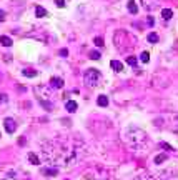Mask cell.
<instances>
[{"mask_svg": "<svg viewBox=\"0 0 178 180\" xmlns=\"http://www.w3.org/2000/svg\"><path fill=\"white\" fill-rule=\"evenodd\" d=\"M80 150L75 147L73 142H48L43 147V157L53 163H73L78 158Z\"/></svg>", "mask_w": 178, "mask_h": 180, "instance_id": "cell-1", "label": "cell"}, {"mask_svg": "<svg viewBox=\"0 0 178 180\" xmlns=\"http://www.w3.org/2000/svg\"><path fill=\"white\" fill-rule=\"evenodd\" d=\"M123 138L133 149H140V147H145V144H148V135L142 129H138V127H128L125 130Z\"/></svg>", "mask_w": 178, "mask_h": 180, "instance_id": "cell-2", "label": "cell"}, {"mask_svg": "<svg viewBox=\"0 0 178 180\" xmlns=\"http://www.w3.org/2000/svg\"><path fill=\"white\" fill-rule=\"evenodd\" d=\"M113 42H115V47H117L120 52H127V50H130V48L135 47V39L125 30H117L115 32Z\"/></svg>", "mask_w": 178, "mask_h": 180, "instance_id": "cell-3", "label": "cell"}, {"mask_svg": "<svg viewBox=\"0 0 178 180\" xmlns=\"http://www.w3.org/2000/svg\"><path fill=\"white\" fill-rule=\"evenodd\" d=\"M87 180H108V172L102 167H92L83 174Z\"/></svg>", "mask_w": 178, "mask_h": 180, "instance_id": "cell-4", "label": "cell"}, {"mask_svg": "<svg viewBox=\"0 0 178 180\" xmlns=\"http://www.w3.org/2000/svg\"><path fill=\"white\" fill-rule=\"evenodd\" d=\"M83 80H85V84L88 85V87H97L98 84H100V80H102V73L97 70V68H88V70L85 72V75H83Z\"/></svg>", "mask_w": 178, "mask_h": 180, "instance_id": "cell-5", "label": "cell"}, {"mask_svg": "<svg viewBox=\"0 0 178 180\" xmlns=\"http://www.w3.org/2000/svg\"><path fill=\"white\" fill-rule=\"evenodd\" d=\"M142 3H143V9L148 10V12H152V10H155L160 7V0H142Z\"/></svg>", "mask_w": 178, "mask_h": 180, "instance_id": "cell-6", "label": "cell"}, {"mask_svg": "<svg viewBox=\"0 0 178 180\" xmlns=\"http://www.w3.org/2000/svg\"><path fill=\"white\" fill-rule=\"evenodd\" d=\"M158 180H178V174L173 170H165L158 175Z\"/></svg>", "mask_w": 178, "mask_h": 180, "instance_id": "cell-7", "label": "cell"}, {"mask_svg": "<svg viewBox=\"0 0 178 180\" xmlns=\"http://www.w3.org/2000/svg\"><path fill=\"white\" fill-rule=\"evenodd\" d=\"M3 125H5V130H7L9 133H14L15 129H17V124H15V120H12V118H5Z\"/></svg>", "mask_w": 178, "mask_h": 180, "instance_id": "cell-8", "label": "cell"}, {"mask_svg": "<svg viewBox=\"0 0 178 180\" xmlns=\"http://www.w3.org/2000/svg\"><path fill=\"white\" fill-rule=\"evenodd\" d=\"M50 85L53 88H62V87H63V80L59 79V77H52V79H50Z\"/></svg>", "mask_w": 178, "mask_h": 180, "instance_id": "cell-9", "label": "cell"}, {"mask_svg": "<svg viewBox=\"0 0 178 180\" xmlns=\"http://www.w3.org/2000/svg\"><path fill=\"white\" fill-rule=\"evenodd\" d=\"M65 108H67L70 113H73V112H77L78 105H77V102H73V100H68L67 104H65Z\"/></svg>", "mask_w": 178, "mask_h": 180, "instance_id": "cell-10", "label": "cell"}, {"mask_svg": "<svg viewBox=\"0 0 178 180\" xmlns=\"http://www.w3.org/2000/svg\"><path fill=\"white\" fill-rule=\"evenodd\" d=\"M110 67L113 68L115 72H122V70H123V63L118 62V60H111V62H110Z\"/></svg>", "mask_w": 178, "mask_h": 180, "instance_id": "cell-11", "label": "cell"}, {"mask_svg": "<svg viewBox=\"0 0 178 180\" xmlns=\"http://www.w3.org/2000/svg\"><path fill=\"white\" fill-rule=\"evenodd\" d=\"M35 15L38 18H42V17H47V10L43 9V7H40V5H37L35 7Z\"/></svg>", "mask_w": 178, "mask_h": 180, "instance_id": "cell-12", "label": "cell"}, {"mask_svg": "<svg viewBox=\"0 0 178 180\" xmlns=\"http://www.w3.org/2000/svg\"><path fill=\"white\" fill-rule=\"evenodd\" d=\"M43 174H45V175H50V177H53V175L59 174V169H57V167H47V169H43Z\"/></svg>", "mask_w": 178, "mask_h": 180, "instance_id": "cell-13", "label": "cell"}, {"mask_svg": "<svg viewBox=\"0 0 178 180\" xmlns=\"http://www.w3.org/2000/svg\"><path fill=\"white\" fill-rule=\"evenodd\" d=\"M0 43H2L3 47H12V39L7 35H2L0 37Z\"/></svg>", "mask_w": 178, "mask_h": 180, "instance_id": "cell-14", "label": "cell"}, {"mask_svg": "<svg viewBox=\"0 0 178 180\" xmlns=\"http://www.w3.org/2000/svg\"><path fill=\"white\" fill-rule=\"evenodd\" d=\"M128 12H130V14H136V12H138V5L135 3V0H130V2H128Z\"/></svg>", "mask_w": 178, "mask_h": 180, "instance_id": "cell-15", "label": "cell"}, {"mask_svg": "<svg viewBox=\"0 0 178 180\" xmlns=\"http://www.w3.org/2000/svg\"><path fill=\"white\" fill-rule=\"evenodd\" d=\"M161 17H163L165 20H170L173 17V10L172 9H163L161 10Z\"/></svg>", "mask_w": 178, "mask_h": 180, "instance_id": "cell-16", "label": "cell"}, {"mask_svg": "<svg viewBox=\"0 0 178 180\" xmlns=\"http://www.w3.org/2000/svg\"><path fill=\"white\" fill-rule=\"evenodd\" d=\"M28 160H30L34 165H40V160H38V155H35L34 152H30L28 153Z\"/></svg>", "mask_w": 178, "mask_h": 180, "instance_id": "cell-17", "label": "cell"}, {"mask_svg": "<svg viewBox=\"0 0 178 180\" xmlns=\"http://www.w3.org/2000/svg\"><path fill=\"white\" fill-rule=\"evenodd\" d=\"M97 104L100 105V107H107V105H108V99H107L105 95H100L97 99Z\"/></svg>", "mask_w": 178, "mask_h": 180, "instance_id": "cell-18", "label": "cell"}, {"mask_svg": "<svg viewBox=\"0 0 178 180\" xmlns=\"http://www.w3.org/2000/svg\"><path fill=\"white\" fill-rule=\"evenodd\" d=\"M147 39H148V42H150V43H156V42H158V35H156L155 32H150Z\"/></svg>", "mask_w": 178, "mask_h": 180, "instance_id": "cell-19", "label": "cell"}, {"mask_svg": "<svg viewBox=\"0 0 178 180\" xmlns=\"http://www.w3.org/2000/svg\"><path fill=\"white\" fill-rule=\"evenodd\" d=\"M167 158H168V157H167L165 153H160V155H156V157H155V163H156V165H160V163H163Z\"/></svg>", "mask_w": 178, "mask_h": 180, "instance_id": "cell-20", "label": "cell"}, {"mask_svg": "<svg viewBox=\"0 0 178 180\" xmlns=\"http://www.w3.org/2000/svg\"><path fill=\"white\" fill-rule=\"evenodd\" d=\"M22 73L25 77H35L37 75V70H34V68H25V70H22Z\"/></svg>", "mask_w": 178, "mask_h": 180, "instance_id": "cell-21", "label": "cell"}, {"mask_svg": "<svg viewBox=\"0 0 178 180\" xmlns=\"http://www.w3.org/2000/svg\"><path fill=\"white\" fill-rule=\"evenodd\" d=\"M136 62H138V60H136V57H133V55L127 57V63H128V65H131V67H135Z\"/></svg>", "mask_w": 178, "mask_h": 180, "instance_id": "cell-22", "label": "cell"}, {"mask_svg": "<svg viewBox=\"0 0 178 180\" xmlns=\"http://www.w3.org/2000/svg\"><path fill=\"white\" fill-rule=\"evenodd\" d=\"M140 60L147 63L148 60H150V54H148V52H142V55H140Z\"/></svg>", "mask_w": 178, "mask_h": 180, "instance_id": "cell-23", "label": "cell"}, {"mask_svg": "<svg viewBox=\"0 0 178 180\" xmlns=\"http://www.w3.org/2000/svg\"><path fill=\"white\" fill-rule=\"evenodd\" d=\"M90 59H92V60H98V59H100V52H97V50L90 52Z\"/></svg>", "mask_w": 178, "mask_h": 180, "instance_id": "cell-24", "label": "cell"}, {"mask_svg": "<svg viewBox=\"0 0 178 180\" xmlns=\"http://www.w3.org/2000/svg\"><path fill=\"white\" fill-rule=\"evenodd\" d=\"M135 180H155V178L150 177V175H140V177H136Z\"/></svg>", "mask_w": 178, "mask_h": 180, "instance_id": "cell-25", "label": "cell"}, {"mask_svg": "<svg viewBox=\"0 0 178 180\" xmlns=\"http://www.w3.org/2000/svg\"><path fill=\"white\" fill-rule=\"evenodd\" d=\"M95 45H97V47H102V45H103V39H102V37H97V39H95Z\"/></svg>", "mask_w": 178, "mask_h": 180, "instance_id": "cell-26", "label": "cell"}, {"mask_svg": "<svg viewBox=\"0 0 178 180\" xmlns=\"http://www.w3.org/2000/svg\"><path fill=\"white\" fill-rule=\"evenodd\" d=\"M55 5L62 9V7H65V0H55Z\"/></svg>", "mask_w": 178, "mask_h": 180, "instance_id": "cell-27", "label": "cell"}, {"mask_svg": "<svg viewBox=\"0 0 178 180\" xmlns=\"http://www.w3.org/2000/svg\"><path fill=\"white\" fill-rule=\"evenodd\" d=\"M60 55H62V57H67V55H68V50H67V48H62V50H60Z\"/></svg>", "mask_w": 178, "mask_h": 180, "instance_id": "cell-28", "label": "cell"}, {"mask_svg": "<svg viewBox=\"0 0 178 180\" xmlns=\"http://www.w3.org/2000/svg\"><path fill=\"white\" fill-rule=\"evenodd\" d=\"M5 17H7V15H5V12H3V10H0V22H3V20H5Z\"/></svg>", "mask_w": 178, "mask_h": 180, "instance_id": "cell-29", "label": "cell"}, {"mask_svg": "<svg viewBox=\"0 0 178 180\" xmlns=\"http://www.w3.org/2000/svg\"><path fill=\"white\" fill-rule=\"evenodd\" d=\"M18 145H25V138H18Z\"/></svg>", "mask_w": 178, "mask_h": 180, "instance_id": "cell-30", "label": "cell"}, {"mask_svg": "<svg viewBox=\"0 0 178 180\" xmlns=\"http://www.w3.org/2000/svg\"><path fill=\"white\" fill-rule=\"evenodd\" d=\"M175 122H176V125H178V117H176V118H175Z\"/></svg>", "mask_w": 178, "mask_h": 180, "instance_id": "cell-31", "label": "cell"}, {"mask_svg": "<svg viewBox=\"0 0 178 180\" xmlns=\"http://www.w3.org/2000/svg\"><path fill=\"white\" fill-rule=\"evenodd\" d=\"M65 180H68V178H65Z\"/></svg>", "mask_w": 178, "mask_h": 180, "instance_id": "cell-32", "label": "cell"}]
</instances>
